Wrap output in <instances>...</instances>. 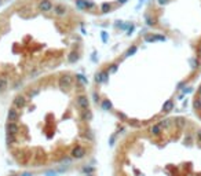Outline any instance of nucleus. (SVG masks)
Here are the masks:
<instances>
[{
  "mask_svg": "<svg viewBox=\"0 0 201 176\" xmlns=\"http://www.w3.org/2000/svg\"><path fill=\"white\" fill-rule=\"evenodd\" d=\"M85 154H87V150H85L84 146H81V145H77L76 147H73V150H72V157L73 158H77V160L85 157Z\"/></svg>",
  "mask_w": 201,
  "mask_h": 176,
  "instance_id": "obj_1",
  "label": "nucleus"
},
{
  "mask_svg": "<svg viewBox=\"0 0 201 176\" xmlns=\"http://www.w3.org/2000/svg\"><path fill=\"white\" fill-rule=\"evenodd\" d=\"M76 103H77V106L80 109H83V110H87L88 109V99H87V96L84 95H80L76 98Z\"/></svg>",
  "mask_w": 201,
  "mask_h": 176,
  "instance_id": "obj_2",
  "label": "nucleus"
},
{
  "mask_svg": "<svg viewBox=\"0 0 201 176\" xmlns=\"http://www.w3.org/2000/svg\"><path fill=\"white\" fill-rule=\"evenodd\" d=\"M25 105H26V98L25 96H17L15 99H14V107H15L17 110L19 109H22V107H25Z\"/></svg>",
  "mask_w": 201,
  "mask_h": 176,
  "instance_id": "obj_3",
  "label": "nucleus"
},
{
  "mask_svg": "<svg viewBox=\"0 0 201 176\" xmlns=\"http://www.w3.org/2000/svg\"><path fill=\"white\" fill-rule=\"evenodd\" d=\"M18 110H17L15 107H11L10 110H8V121L10 123H17V120H18Z\"/></svg>",
  "mask_w": 201,
  "mask_h": 176,
  "instance_id": "obj_4",
  "label": "nucleus"
},
{
  "mask_svg": "<svg viewBox=\"0 0 201 176\" xmlns=\"http://www.w3.org/2000/svg\"><path fill=\"white\" fill-rule=\"evenodd\" d=\"M40 8L43 11H48V10L53 8V3L50 0H43V1H40Z\"/></svg>",
  "mask_w": 201,
  "mask_h": 176,
  "instance_id": "obj_5",
  "label": "nucleus"
},
{
  "mask_svg": "<svg viewBox=\"0 0 201 176\" xmlns=\"http://www.w3.org/2000/svg\"><path fill=\"white\" fill-rule=\"evenodd\" d=\"M161 127H160V124H156V125H153V127H152V130H150V132H152V133H153V135H156V136H157V135H160V133H161Z\"/></svg>",
  "mask_w": 201,
  "mask_h": 176,
  "instance_id": "obj_6",
  "label": "nucleus"
},
{
  "mask_svg": "<svg viewBox=\"0 0 201 176\" xmlns=\"http://www.w3.org/2000/svg\"><path fill=\"white\" fill-rule=\"evenodd\" d=\"M8 85V81L6 77H0V91H4L6 88H7Z\"/></svg>",
  "mask_w": 201,
  "mask_h": 176,
  "instance_id": "obj_7",
  "label": "nucleus"
},
{
  "mask_svg": "<svg viewBox=\"0 0 201 176\" xmlns=\"http://www.w3.org/2000/svg\"><path fill=\"white\" fill-rule=\"evenodd\" d=\"M54 13L57 15H63V14H65V7H62V6H55Z\"/></svg>",
  "mask_w": 201,
  "mask_h": 176,
  "instance_id": "obj_8",
  "label": "nucleus"
},
{
  "mask_svg": "<svg viewBox=\"0 0 201 176\" xmlns=\"http://www.w3.org/2000/svg\"><path fill=\"white\" fill-rule=\"evenodd\" d=\"M172 107H174V102H172V100H168V102H165V105H164V107H162V110H164V112H170Z\"/></svg>",
  "mask_w": 201,
  "mask_h": 176,
  "instance_id": "obj_9",
  "label": "nucleus"
},
{
  "mask_svg": "<svg viewBox=\"0 0 201 176\" xmlns=\"http://www.w3.org/2000/svg\"><path fill=\"white\" fill-rule=\"evenodd\" d=\"M193 106H194V109H196V110H197V109H200V106H201V102H200V99H196V100H194Z\"/></svg>",
  "mask_w": 201,
  "mask_h": 176,
  "instance_id": "obj_10",
  "label": "nucleus"
},
{
  "mask_svg": "<svg viewBox=\"0 0 201 176\" xmlns=\"http://www.w3.org/2000/svg\"><path fill=\"white\" fill-rule=\"evenodd\" d=\"M197 140H198V143H201V130L197 131Z\"/></svg>",
  "mask_w": 201,
  "mask_h": 176,
  "instance_id": "obj_11",
  "label": "nucleus"
},
{
  "mask_svg": "<svg viewBox=\"0 0 201 176\" xmlns=\"http://www.w3.org/2000/svg\"><path fill=\"white\" fill-rule=\"evenodd\" d=\"M109 8H110V6L109 4H103V7H102V10H103V13H106L108 11Z\"/></svg>",
  "mask_w": 201,
  "mask_h": 176,
  "instance_id": "obj_12",
  "label": "nucleus"
},
{
  "mask_svg": "<svg viewBox=\"0 0 201 176\" xmlns=\"http://www.w3.org/2000/svg\"><path fill=\"white\" fill-rule=\"evenodd\" d=\"M158 1H160V3H165L167 0H158Z\"/></svg>",
  "mask_w": 201,
  "mask_h": 176,
  "instance_id": "obj_13",
  "label": "nucleus"
},
{
  "mask_svg": "<svg viewBox=\"0 0 201 176\" xmlns=\"http://www.w3.org/2000/svg\"><path fill=\"white\" fill-rule=\"evenodd\" d=\"M200 94H201V87H200Z\"/></svg>",
  "mask_w": 201,
  "mask_h": 176,
  "instance_id": "obj_14",
  "label": "nucleus"
}]
</instances>
